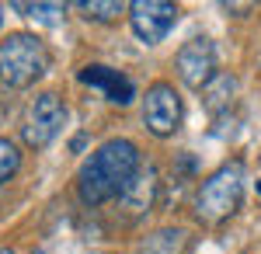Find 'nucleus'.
<instances>
[{
	"label": "nucleus",
	"mask_w": 261,
	"mask_h": 254,
	"mask_svg": "<svg viewBox=\"0 0 261 254\" xmlns=\"http://www.w3.org/2000/svg\"><path fill=\"white\" fill-rule=\"evenodd\" d=\"M77 80L87 84V87H94V91H101L112 105H129V101L136 98L133 80L125 77V73H119V70H112V66H105V63H87L77 73Z\"/></svg>",
	"instance_id": "6e6552de"
},
{
	"label": "nucleus",
	"mask_w": 261,
	"mask_h": 254,
	"mask_svg": "<svg viewBox=\"0 0 261 254\" xmlns=\"http://www.w3.org/2000/svg\"><path fill=\"white\" fill-rule=\"evenodd\" d=\"M63 122H66V105L56 91H42L39 98L28 105V115L21 125V139L32 150H45L53 139L60 136Z\"/></svg>",
	"instance_id": "20e7f679"
},
{
	"label": "nucleus",
	"mask_w": 261,
	"mask_h": 254,
	"mask_svg": "<svg viewBox=\"0 0 261 254\" xmlns=\"http://www.w3.org/2000/svg\"><path fill=\"white\" fill-rule=\"evenodd\" d=\"M143 125L153 133V136H174L181 125V98L174 91V84H153L143 98Z\"/></svg>",
	"instance_id": "0eeeda50"
},
{
	"label": "nucleus",
	"mask_w": 261,
	"mask_h": 254,
	"mask_svg": "<svg viewBox=\"0 0 261 254\" xmlns=\"http://www.w3.org/2000/svg\"><path fill=\"white\" fill-rule=\"evenodd\" d=\"M0 254H14V251H11V247H0Z\"/></svg>",
	"instance_id": "ddd939ff"
},
{
	"label": "nucleus",
	"mask_w": 261,
	"mask_h": 254,
	"mask_svg": "<svg viewBox=\"0 0 261 254\" xmlns=\"http://www.w3.org/2000/svg\"><path fill=\"white\" fill-rule=\"evenodd\" d=\"M18 167H21V150H18V143L0 139V185H7L11 177L18 174Z\"/></svg>",
	"instance_id": "9b49d317"
},
{
	"label": "nucleus",
	"mask_w": 261,
	"mask_h": 254,
	"mask_svg": "<svg viewBox=\"0 0 261 254\" xmlns=\"http://www.w3.org/2000/svg\"><path fill=\"white\" fill-rule=\"evenodd\" d=\"M258 195H261V181H258Z\"/></svg>",
	"instance_id": "4468645a"
},
{
	"label": "nucleus",
	"mask_w": 261,
	"mask_h": 254,
	"mask_svg": "<svg viewBox=\"0 0 261 254\" xmlns=\"http://www.w3.org/2000/svg\"><path fill=\"white\" fill-rule=\"evenodd\" d=\"M140 174V150L133 139H108L84 160L77 174V198L84 206H105L129 192L133 177Z\"/></svg>",
	"instance_id": "f257e3e1"
},
{
	"label": "nucleus",
	"mask_w": 261,
	"mask_h": 254,
	"mask_svg": "<svg viewBox=\"0 0 261 254\" xmlns=\"http://www.w3.org/2000/svg\"><path fill=\"white\" fill-rule=\"evenodd\" d=\"M233 87H237V80L226 77V73H220V77H216L213 84H209V87H205V108H209V112L216 115L223 105L233 98Z\"/></svg>",
	"instance_id": "9d476101"
},
{
	"label": "nucleus",
	"mask_w": 261,
	"mask_h": 254,
	"mask_svg": "<svg viewBox=\"0 0 261 254\" xmlns=\"http://www.w3.org/2000/svg\"><path fill=\"white\" fill-rule=\"evenodd\" d=\"M77 11H84V18L87 21H112L115 14H122L125 7H122L119 0H108V4H101V0H84V4H77Z\"/></svg>",
	"instance_id": "f8f14e48"
},
{
	"label": "nucleus",
	"mask_w": 261,
	"mask_h": 254,
	"mask_svg": "<svg viewBox=\"0 0 261 254\" xmlns=\"http://www.w3.org/2000/svg\"><path fill=\"white\" fill-rule=\"evenodd\" d=\"M14 11H21L24 18L35 21V24H49V28L63 24V18H66L63 4H14Z\"/></svg>",
	"instance_id": "1a4fd4ad"
},
{
	"label": "nucleus",
	"mask_w": 261,
	"mask_h": 254,
	"mask_svg": "<svg viewBox=\"0 0 261 254\" xmlns=\"http://www.w3.org/2000/svg\"><path fill=\"white\" fill-rule=\"evenodd\" d=\"M178 4H164V0H133L129 4V24L143 45H157L167 39L171 28L178 24Z\"/></svg>",
	"instance_id": "39448f33"
},
{
	"label": "nucleus",
	"mask_w": 261,
	"mask_h": 254,
	"mask_svg": "<svg viewBox=\"0 0 261 254\" xmlns=\"http://www.w3.org/2000/svg\"><path fill=\"white\" fill-rule=\"evenodd\" d=\"M241 198H244V160H230L202 181L199 195H195V213L202 223H223L241 209Z\"/></svg>",
	"instance_id": "7ed1b4c3"
},
{
	"label": "nucleus",
	"mask_w": 261,
	"mask_h": 254,
	"mask_svg": "<svg viewBox=\"0 0 261 254\" xmlns=\"http://www.w3.org/2000/svg\"><path fill=\"white\" fill-rule=\"evenodd\" d=\"M49 70V49L32 32H14L0 42V80L7 87H32Z\"/></svg>",
	"instance_id": "f03ea898"
},
{
	"label": "nucleus",
	"mask_w": 261,
	"mask_h": 254,
	"mask_svg": "<svg viewBox=\"0 0 261 254\" xmlns=\"http://www.w3.org/2000/svg\"><path fill=\"white\" fill-rule=\"evenodd\" d=\"M174 66H178V77L185 80L192 91H205V87L216 80V45H213V39H205V35L188 39L178 49Z\"/></svg>",
	"instance_id": "423d86ee"
},
{
	"label": "nucleus",
	"mask_w": 261,
	"mask_h": 254,
	"mask_svg": "<svg viewBox=\"0 0 261 254\" xmlns=\"http://www.w3.org/2000/svg\"><path fill=\"white\" fill-rule=\"evenodd\" d=\"M0 21H4V14H0Z\"/></svg>",
	"instance_id": "2eb2a0df"
}]
</instances>
